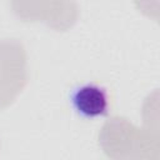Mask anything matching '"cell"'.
Listing matches in <instances>:
<instances>
[{
    "instance_id": "6da1fadb",
    "label": "cell",
    "mask_w": 160,
    "mask_h": 160,
    "mask_svg": "<svg viewBox=\"0 0 160 160\" xmlns=\"http://www.w3.org/2000/svg\"><path fill=\"white\" fill-rule=\"evenodd\" d=\"M99 144L112 160H159V126L138 128L122 116H112L101 126Z\"/></svg>"
},
{
    "instance_id": "7a4b0ae2",
    "label": "cell",
    "mask_w": 160,
    "mask_h": 160,
    "mask_svg": "<svg viewBox=\"0 0 160 160\" xmlns=\"http://www.w3.org/2000/svg\"><path fill=\"white\" fill-rule=\"evenodd\" d=\"M28 81L26 51L16 39L0 40V110L10 106Z\"/></svg>"
},
{
    "instance_id": "3957f363",
    "label": "cell",
    "mask_w": 160,
    "mask_h": 160,
    "mask_svg": "<svg viewBox=\"0 0 160 160\" xmlns=\"http://www.w3.org/2000/svg\"><path fill=\"white\" fill-rule=\"evenodd\" d=\"M14 12L24 21H42L58 31H65L78 18V5L72 1H15Z\"/></svg>"
},
{
    "instance_id": "277c9868",
    "label": "cell",
    "mask_w": 160,
    "mask_h": 160,
    "mask_svg": "<svg viewBox=\"0 0 160 160\" xmlns=\"http://www.w3.org/2000/svg\"><path fill=\"white\" fill-rule=\"evenodd\" d=\"M71 104L75 111L88 119L105 116L109 111V96L104 88L95 84H86L71 95Z\"/></svg>"
}]
</instances>
